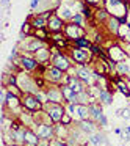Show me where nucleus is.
I'll return each mask as SVG.
<instances>
[{
	"label": "nucleus",
	"mask_w": 130,
	"mask_h": 146,
	"mask_svg": "<svg viewBox=\"0 0 130 146\" xmlns=\"http://www.w3.org/2000/svg\"><path fill=\"white\" fill-rule=\"evenodd\" d=\"M119 19H117V17H110V19H108V29L111 30V32L113 33H117L119 32Z\"/></svg>",
	"instance_id": "obj_14"
},
{
	"label": "nucleus",
	"mask_w": 130,
	"mask_h": 146,
	"mask_svg": "<svg viewBox=\"0 0 130 146\" xmlns=\"http://www.w3.org/2000/svg\"><path fill=\"white\" fill-rule=\"evenodd\" d=\"M35 36H36L38 39H46V38H47V32H46L44 29H36Z\"/></svg>",
	"instance_id": "obj_25"
},
{
	"label": "nucleus",
	"mask_w": 130,
	"mask_h": 146,
	"mask_svg": "<svg viewBox=\"0 0 130 146\" xmlns=\"http://www.w3.org/2000/svg\"><path fill=\"white\" fill-rule=\"evenodd\" d=\"M52 63H53L55 68H58V69H61V71L69 69V61H67V58L64 57L63 54H60V52H55V54L52 55Z\"/></svg>",
	"instance_id": "obj_2"
},
{
	"label": "nucleus",
	"mask_w": 130,
	"mask_h": 146,
	"mask_svg": "<svg viewBox=\"0 0 130 146\" xmlns=\"http://www.w3.org/2000/svg\"><path fill=\"white\" fill-rule=\"evenodd\" d=\"M127 25H129V29H130V24H127Z\"/></svg>",
	"instance_id": "obj_42"
},
{
	"label": "nucleus",
	"mask_w": 130,
	"mask_h": 146,
	"mask_svg": "<svg viewBox=\"0 0 130 146\" xmlns=\"http://www.w3.org/2000/svg\"><path fill=\"white\" fill-rule=\"evenodd\" d=\"M67 85L71 86V88L74 90L75 93H82L83 88H82V83L79 82V77H67Z\"/></svg>",
	"instance_id": "obj_10"
},
{
	"label": "nucleus",
	"mask_w": 130,
	"mask_h": 146,
	"mask_svg": "<svg viewBox=\"0 0 130 146\" xmlns=\"http://www.w3.org/2000/svg\"><path fill=\"white\" fill-rule=\"evenodd\" d=\"M38 3H39V0H32L30 7H32V8H36V7H38Z\"/></svg>",
	"instance_id": "obj_40"
},
{
	"label": "nucleus",
	"mask_w": 130,
	"mask_h": 146,
	"mask_svg": "<svg viewBox=\"0 0 130 146\" xmlns=\"http://www.w3.org/2000/svg\"><path fill=\"white\" fill-rule=\"evenodd\" d=\"M82 11H83V14H85L86 17H91V10H89L88 7H83V8H82Z\"/></svg>",
	"instance_id": "obj_35"
},
{
	"label": "nucleus",
	"mask_w": 130,
	"mask_h": 146,
	"mask_svg": "<svg viewBox=\"0 0 130 146\" xmlns=\"http://www.w3.org/2000/svg\"><path fill=\"white\" fill-rule=\"evenodd\" d=\"M52 133H53V130H52L50 126H46V124H42V126L38 127V135L41 137V138H50Z\"/></svg>",
	"instance_id": "obj_11"
},
{
	"label": "nucleus",
	"mask_w": 130,
	"mask_h": 146,
	"mask_svg": "<svg viewBox=\"0 0 130 146\" xmlns=\"http://www.w3.org/2000/svg\"><path fill=\"white\" fill-rule=\"evenodd\" d=\"M49 55H50V54H49V50H47V49H44V47L39 49V50H36V58H38L39 61H47L49 60Z\"/></svg>",
	"instance_id": "obj_19"
},
{
	"label": "nucleus",
	"mask_w": 130,
	"mask_h": 146,
	"mask_svg": "<svg viewBox=\"0 0 130 146\" xmlns=\"http://www.w3.org/2000/svg\"><path fill=\"white\" fill-rule=\"evenodd\" d=\"M30 27H32V24H28V22L24 24V27H22V33H20V36H25L27 33L30 32Z\"/></svg>",
	"instance_id": "obj_33"
},
{
	"label": "nucleus",
	"mask_w": 130,
	"mask_h": 146,
	"mask_svg": "<svg viewBox=\"0 0 130 146\" xmlns=\"http://www.w3.org/2000/svg\"><path fill=\"white\" fill-rule=\"evenodd\" d=\"M75 44L79 46V47H91L89 41H88V39H85V38H79V39L75 41Z\"/></svg>",
	"instance_id": "obj_26"
},
{
	"label": "nucleus",
	"mask_w": 130,
	"mask_h": 146,
	"mask_svg": "<svg viewBox=\"0 0 130 146\" xmlns=\"http://www.w3.org/2000/svg\"><path fill=\"white\" fill-rule=\"evenodd\" d=\"M89 76H91V74H89V71L85 69V68H79V69H77V77H79V79L91 82V80H89Z\"/></svg>",
	"instance_id": "obj_20"
},
{
	"label": "nucleus",
	"mask_w": 130,
	"mask_h": 146,
	"mask_svg": "<svg viewBox=\"0 0 130 146\" xmlns=\"http://www.w3.org/2000/svg\"><path fill=\"white\" fill-rule=\"evenodd\" d=\"M86 3H88V5H92V7H96V5L100 3V0H86Z\"/></svg>",
	"instance_id": "obj_36"
},
{
	"label": "nucleus",
	"mask_w": 130,
	"mask_h": 146,
	"mask_svg": "<svg viewBox=\"0 0 130 146\" xmlns=\"http://www.w3.org/2000/svg\"><path fill=\"white\" fill-rule=\"evenodd\" d=\"M91 143L92 145H104V137L102 135H94V137H91Z\"/></svg>",
	"instance_id": "obj_28"
},
{
	"label": "nucleus",
	"mask_w": 130,
	"mask_h": 146,
	"mask_svg": "<svg viewBox=\"0 0 130 146\" xmlns=\"http://www.w3.org/2000/svg\"><path fill=\"white\" fill-rule=\"evenodd\" d=\"M32 25L35 27V29H44V27L47 25V22H46V17H44V16L35 17V19H33V22H32Z\"/></svg>",
	"instance_id": "obj_17"
},
{
	"label": "nucleus",
	"mask_w": 130,
	"mask_h": 146,
	"mask_svg": "<svg viewBox=\"0 0 130 146\" xmlns=\"http://www.w3.org/2000/svg\"><path fill=\"white\" fill-rule=\"evenodd\" d=\"M39 49H42V41L38 39V38L27 46V50H30V52H36V50H39Z\"/></svg>",
	"instance_id": "obj_18"
},
{
	"label": "nucleus",
	"mask_w": 130,
	"mask_h": 146,
	"mask_svg": "<svg viewBox=\"0 0 130 146\" xmlns=\"http://www.w3.org/2000/svg\"><path fill=\"white\" fill-rule=\"evenodd\" d=\"M47 96H49V99H50V101H55V102H58V101L61 99V96H63V93L57 91V90H50Z\"/></svg>",
	"instance_id": "obj_23"
},
{
	"label": "nucleus",
	"mask_w": 130,
	"mask_h": 146,
	"mask_svg": "<svg viewBox=\"0 0 130 146\" xmlns=\"http://www.w3.org/2000/svg\"><path fill=\"white\" fill-rule=\"evenodd\" d=\"M71 110H72L74 113L80 118V119H86L88 115H89V110L86 107H83V105H74L72 104V105H71Z\"/></svg>",
	"instance_id": "obj_8"
},
{
	"label": "nucleus",
	"mask_w": 130,
	"mask_h": 146,
	"mask_svg": "<svg viewBox=\"0 0 130 146\" xmlns=\"http://www.w3.org/2000/svg\"><path fill=\"white\" fill-rule=\"evenodd\" d=\"M100 99H102V102L104 104H111V96H110V93L108 91H100Z\"/></svg>",
	"instance_id": "obj_24"
},
{
	"label": "nucleus",
	"mask_w": 130,
	"mask_h": 146,
	"mask_svg": "<svg viewBox=\"0 0 130 146\" xmlns=\"http://www.w3.org/2000/svg\"><path fill=\"white\" fill-rule=\"evenodd\" d=\"M64 35H66L69 39L77 41L79 38H85V30H83L80 25H77V24H71V25H66Z\"/></svg>",
	"instance_id": "obj_1"
},
{
	"label": "nucleus",
	"mask_w": 130,
	"mask_h": 146,
	"mask_svg": "<svg viewBox=\"0 0 130 146\" xmlns=\"http://www.w3.org/2000/svg\"><path fill=\"white\" fill-rule=\"evenodd\" d=\"M20 61H22L24 68L28 71H33L36 66H38V63H36V60H33V58H28V57H22L20 58Z\"/></svg>",
	"instance_id": "obj_12"
},
{
	"label": "nucleus",
	"mask_w": 130,
	"mask_h": 146,
	"mask_svg": "<svg viewBox=\"0 0 130 146\" xmlns=\"http://www.w3.org/2000/svg\"><path fill=\"white\" fill-rule=\"evenodd\" d=\"M82 21H83V16L80 13H77V14H74V16H72V22L77 24V25H80V24H82Z\"/></svg>",
	"instance_id": "obj_32"
},
{
	"label": "nucleus",
	"mask_w": 130,
	"mask_h": 146,
	"mask_svg": "<svg viewBox=\"0 0 130 146\" xmlns=\"http://www.w3.org/2000/svg\"><path fill=\"white\" fill-rule=\"evenodd\" d=\"M47 25H49V29H50L53 33H58L61 29H63V21H61V17H60V16L53 14V16H50V17H49Z\"/></svg>",
	"instance_id": "obj_5"
},
{
	"label": "nucleus",
	"mask_w": 130,
	"mask_h": 146,
	"mask_svg": "<svg viewBox=\"0 0 130 146\" xmlns=\"http://www.w3.org/2000/svg\"><path fill=\"white\" fill-rule=\"evenodd\" d=\"M8 101H10V105H11V107H17V105H19L17 98H14L13 94H8Z\"/></svg>",
	"instance_id": "obj_31"
},
{
	"label": "nucleus",
	"mask_w": 130,
	"mask_h": 146,
	"mask_svg": "<svg viewBox=\"0 0 130 146\" xmlns=\"http://www.w3.org/2000/svg\"><path fill=\"white\" fill-rule=\"evenodd\" d=\"M96 16H97L99 21H107V19H108V11H107V10H99Z\"/></svg>",
	"instance_id": "obj_27"
},
{
	"label": "nucleus",
	"mask_w": 130,
	"mask_h": 146,
	"mask_svg": "<svg viewBox=\"0 0 130 146\" xmlns=\"http://www.w3.org/2000/svg\"><path fill=\"white\" fill-rule=\"evenodd\" d=\"M47 74H49V79H50V80H55V82L61 79V69H58V68H55V66L50 68Z\"/></svg>",
	"instance_id": "obj_16"
},
{
	"label": "nucleus",
	"mask_w": 130,
	"mask_h": 146,
	"mask_svg": "<svg viewBox=\"0 0 130 146\" xmlns=\"http://www.w3.org/2000/svg\"><path fill=\"white\" fill-rule=\"evenodd\" d=\"M80 129L85 130V132H92V130H94V126H92V123H89V121L82 119V123H80Z\"/></svg>",
	"instance_id": "obj_22"
},
{
	"label": "nucleus",
	"mask_w": 130,
	"mask_h": 146,
	"mask_svg": "<svg viewBox=\"0 0 130 146\" xmlns=\"http://www.w3.org/2000/svg\"><path fill=\"white\" fill-rule=\"evenodd\" d=\"M49 113H50V118L53 121H61V118H63V107L58 105V102H55V104L50 107Z\"/></svg>",
	"instance_id": "obj_7"
},
{
	"label": "nucleus",
	"mask_w": 130,
	"mask_h": 146,
	"mask_svg": "<svg viewBox=\"0 0 130 146\" xmlns=\"http://www.w3.org/2000/svg\"><path fill=\"white\" fill-rule=\"evenodd\" d=\"M91 50H92V54H97V55H100V49H99L97 46H91Z\"/></svg>",
	"instance_id": "obj_37"
},
{
	"label": "nucleus",
	"mask_w": 130,
	"mask_h": 146,
	"mask_svg": "<svg viewBox=\"0 0 130 146\" xmlns=\"http://www.w3.org/2000/svg\"><path fill=\"white\" fill-rule=\"evenodd\" d=\"M117 86H119V90H121V91H122V93H124V94H125V96H130L129 90H127V85H125V83L122 82V80H117Z\"/></svg>",
	"instance_id": "obj_29"
},
{
	"label": "nucleus",
	"mask_w": 130,
	"mask_h": 146,
	"mask_svg": "<svg viewBox=\"0 0 130 146\" xmlns=\"http://www.w3.org/2000/svg\"><path fill=\"white\" fill-rule=\"evenodd\" d=\"M125 38H127V41H129V42H130V33H129V35H127V36H125Z\"/></svg>",
	"instance_id": "obj_41"
},
{
	"label": "nucleus",
	"mask_w": 130,
	"mask_h": 146,
	"mask_svg": "<svg viewBox=\"0 0 130 146\" xmlns=\"http://www.w3.org/2000/svg\"><path fill=\"white\" fill-rule=\"evenodd\" d=\"M108 55H110V58L113 61H116V63H121V61H124L127 58V54L121 47H117V46H111V47L108 49Z\"/></svg>",
	"instance_id": "obj_3"
},
{
	"label": "nucleus",
	"mask_w": 130,
	"mask_h": 146,
	"mask_svg": "<svg viewBox=\"0 0 130 146\" xmlns=\"http://www.w3.org/2000/svg\"><path fill=\"white\" fill-rule=\"evenodd\" d=\"M61 93H63V96L71 102V104H74V102H75V99H77V93L74 91V90L71 88L69 85H64L63 88H61Z\"/></svg>",
	"instance_id": "obj_9"
},
{
	"label": "nucleus",
	"mask_w": 130,
	"mask_h": 146,
	"mask_svg": "<svg viewBox=\"0 0 130 146\" xmlns=\"http://www.w3.org/2000/svg\"><path fill=\"white\" fill-rule=\"evenodd\" d=\"M24 105H25V108H28V110H39L41 108V104H39V101L36 98H33V96H27L25 99H24Z\"/></svg>",
	"instance_id": "obj_6"
},
{
	"label": "nucleus",
	"mask_w": 130,
	"mask_h": 146,
	"mask_svg": "<svg viewBox=\"0 0 130 146\" xmlns=\"http://www.w3.org/2000/svg\"><path fill=\"white\" fill-rule=\"evenodd\" d=\"M58 13H60V17L61 19H72V11H71V8L69 7H61L60 10H58Z\"/></svg>",
	"instance_id": "obj_15"
},
{
	"label": "nucleus",
	"mask_w": 130,
	"mask_h": 146,
	"mask_svg": "<svg viewBox=\"0 0 130 146\" xmlns=\"http://www.w3.org/2000/svg\"><path fill=\"white\" fill-rule=\"evenodd\" d=\"M61 121H63L64 124H67V123L71 121V116H69V115H63V118H61Z\"/></svg>",
	"instance_id": "obj_38"
},
{
	"label": "nucleus",
	"mask_w": 130,
	"mask_h": 146,
	"mask_svg": "<svg viewBox=\"0 0 130 146\" xmlns=\"http://www.w3.org/2000/svg\"><path fill=\"white\" fill-rule=\"evenodd\" d=\"M50 146H66V145H64V143H58L53 140V141H50Z\"/></svg>",
	"instance_id": "obj_39"
},
{
	"label": "nucleus",
	"mask_w": 130,
	"mask_h": 146,
	"mask_svg": "<svg viewBox=\"0 0 130 146\" xmlns=\"http://www.w3.org/2000/svg\"><path fill=\"white\" fill-rule=\"evenodd\" d=\"M24 140L27 141L28 146H36L38 145V138H36V135L33 132H30V130H27V132L24 133Z\"/></svg>",
	"instance_id": "obj_13"
},
{
	"label": "nucleus",
	"mask_w": 130,
	"mask_h": 146,
	"mask_svg": "<svg viewBox=\"0 0 130 146\" xmlns=\"http://www.w3.org/2000/svg\"><path fill=\"white\" fill-rule=\"evenodd\" d=\"M117 115H119V116H122V118H130V110H129V108H124V110L117 111Z\"/></svg>",
	"instance_id": "obj_34"
},
{
	"label": "nucleus",
	"mask_w": 130,
	"mask_h": 146,
	"mask_svg": "<svg viewBox=\"0 0 130 146\" xmlns=\"http://www.w3.org/2000/svg\"><path fill=\"white\" fill-rule=\"evenodd\" d=\"M89 113L92 115V118H94V119H99V121H100L102 111H100V107H99V105H91V108H89Z\"/></svg>",
	"instance_id": "obj_21"
},
{
	"label": "nucleus",
	"mask_w": 130,
	"mask_h": 146,
	"mask_svg": "<svg viewBox=\"0 0 130 146\" xmlns=\"http://www.w3.org/2000/svg\"><path fill=\"white\" fill-rule=\"evenodd\" d=\"M72 57H74V60H75L77 63L85 64L86 61H88L89 55H88L86 47H75V49H72Z\"/></svg>",
	"instance_id": "obj_4"
},
{
	"label": "nucleus",
	"mask_w": 130,
	"mask_h": 146,
	"mask_svg": "<svg viewBox=\"0 0 130 146\" xmlns=\"http://www.w3.org/2000/svg\"><path fill=\"white\" fill-rule=\"evenodd\" d=\"M117 71H119L121 74H129V66H127L125 63H117Z\"/></svg>",
	"instance_id": "obj_30"
}]
</instances>
